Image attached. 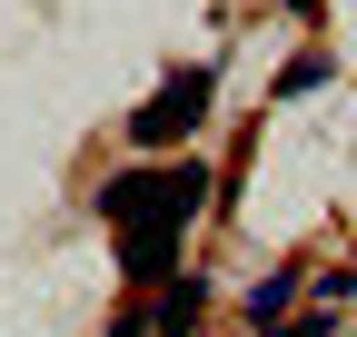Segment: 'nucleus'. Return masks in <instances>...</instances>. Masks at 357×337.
Returning <instances> with one entry per match:
<instances>
[{"instance_id": "1", "label": "nucleus", "mask_w": 357, "mask_h": 337, "mask_svg": "<svg viewBox=\"0 0 357 337\" xmlns=\"http://www.w3.org/2000/svg\"><path fill=\"white\" fill-rule=\"evenodd\" d=\"M199 198H208V168H199V159H178V168H129V179L100 189L109 228H119V258H129V278H139V288H169L178 228L199 219Z\"/></svg>"}, {"instance_id": "2", "label": "nucleus", "mask_w": 357, "mask_h": 337, "mask_svg": "<svg viewBox=\"0 0 357 337\" xmlns=\"http://www.w3.org/2000/svg\"><path fill=\"white\" fill-rule=\"evenodd\" d=\"M208 100H218V79H208V70H178L169 90H159L139 119H129V139H139V149H169V139H189L199 119H208Z\"/></svg>"}, {"instance_id": "3", "label": "nucleus", "mask_w": 357, "mask_h": 337, "mask_svg": "<svg viewBox=\"0 0 357 337\" xmlns=\"http://www.w3.org/2000/svg\"><path fill=\"white\" fill-rule=\"evenodd\" d=\"M199 308H208V288H199V278H169V298H159L149 337H189V327H199Z\"/></svg>"}, {"instance_id": "4", "label": "nucleus", "mask_w": 357, "mask_h": 337, "mask_svg": "<svg viewBox=\"0 0 357 337\" xmlns=\"http://www.w3.org/2000/svg\"><path fill=\"white\" fill-rule=\"evenodd\" d=\"M288 298H298V268H278V278H258V288H248V327L268 337V327H278V308H288Z\"/></svg>"}, {"instance_id": "5", "label": "nucleus", "mask_w": 357, "mask_h": 337, "mask_svg": "<svg viewBox=\"0 0 357 337\" xmlns=\"http://www.w3.org/2000/svg\"><path fill=\"white\" fill-rule=\"evenodd\" d=\"M298 90H328V60H318V50H298V60L278 70V100H298Z\"/></svg>"}, {"instance_id": "6", "label": "nucleus", "mask_w": 357, "mask_h": 337, "mask_svg": "<svg viewBox=\"0 0 357 337\" xmlns=\"http://www.w3.org/2000/svg\"><path fill=\"white\" fill-rule=\"evenodd\" d=\"M288 10H318V0H288Z\"/></svg>"}]
</instances>
